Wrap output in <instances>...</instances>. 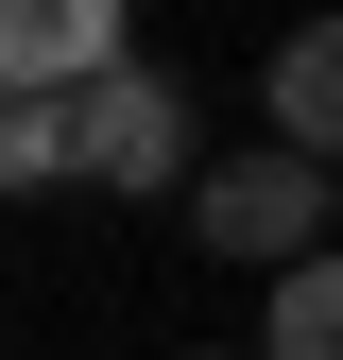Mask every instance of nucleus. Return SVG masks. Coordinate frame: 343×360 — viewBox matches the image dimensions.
Wrapping results in <instances>:
<instances>
[{
	"label": "nucleus",
	"instance_id": "f03ea898",
	"mask_svg": "<svg viewBox=\"0 0 343 360\" xmlns=\"http://www.w3.org/2000/svg\"><path fill=\"white\" fill-rule=\"evenodd\" d=\"M326 172L309 155H224V172H189V240L206 257H257V275H292V257H326Z\"/></svg>",
	"mask_w": 343,
	"mask_h": 360
},
{
	"label": "nucleus",
	"instance_id": "423d86ee",
	"mask_svg": "<svg viewBox=\"0 0 343 360\" xmlns=\"http://www.w3.org/2000/svg\"><path fill=\"white\" fill-rule=\"evenodd\" d=\"M34 189H69V103H18L0 86V206H34Z\"/></svg>",
	"mask_w": 343,
	"mask_h": 360
},
{
	"label": "nucleus",
	"instance_id": "39448f33",
	"mask_svg": "<svg viewBox=\"0 0 343 360\" xmlns=\"http://www.w3.org/2000/svg\"><path fill=\"white\" fill-rule=\"evenodd\" d=\"M240 360H343V275H326V257H292V275H275V309H257Z\"/></svg>",
	"mask_w": 343,
	"mask_h": 360
},
{
	"label": "nucleus",
	"instance_id": "20e7f679",
	"mask_svg": "<svg viewBox=\"0 0 343 360\" xmlns=\"http://www.w3.org/2000/svg\"><path fill=\"white\" fill-rule=\"evenodd\" d=\"M257 103H275V155H309V172H326V138H343V34H326V18H292V34H275V69H257Z\"/></svg>",
	"mask_w": 343,
	"mask_h": 360
},
{
	"label": "nucleus",
	"instance_id": "f257e3e1",
	"mask_svg": "<svg viewBox=\"0 0 343 360\" xmlns=\"http://www.w3.org/2000/svg\"><path fill=\"white\" fill-rule=\"evenodd\" d=\"M206 172V120H189V86L172 69H86L69 86V189H189Z\"/></svg>",
	"mask_w": 343,
	"mask_h": 360
},
{
	"label": "nucleus",
	"instance_id": "0eeeda50",
	"mask_svg": "<svg viewBox=\"0 0 343 360\" xmlns=\"http://www.w3.org/2000/svg\"><path fill=\"white\" fill-rule=\"evenodd\" d=\"M172 360H240V343H172Z\"/></svg>",
	"mask_w": 343,
	"mask_h": 360
},
{
	"label": "nucleus",
	"instance_id": "7ed1b4c3",
	"mask_svg": "<svg viewBox=\"0 0 343 360\" xmlns=\"http://www.w3.org/2000/svg\"><path fill=\"white\" fill-rule=\"evenodd\" d=\"M138 52V0H0V86L18 103H69L86 69Z\"/></svg>",
	"mask_w": 343,
	"mask_h": 360
}]
</instances>
